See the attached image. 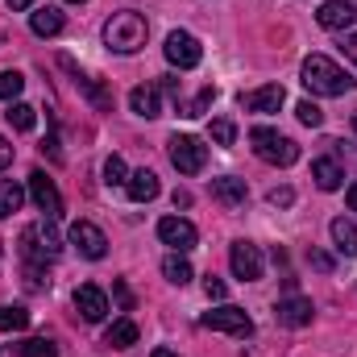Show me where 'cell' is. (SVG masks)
I'll list each match as a JSON object with an SVG mask.
<instances>
[{"instance_id":"12","label":"cell","mask_w":357,"mask_h":357,"mask_svg":"<svg viewBox=\"0 0 357 357\" xmlns=\"http://www.w3.org/2000/svg\"><path fill=\"white\" fill-rule=\"evenodd\" d=\"M158 237H162V245H171V250H178V254L195 250V241H199L195 225L183 220V216H162V220H158Z\"/></svg>"},{"instance_id":"44","label":"cell","mask_w":357,"mask_h":357,"mask_svg":"<svg viewBox=\"0 0 357 357\" xmlns=\"http://www.w3.org/2000/svg\"><path fill=\"white\" fill-rule=\"evenodd\" d=\"M354 129H357V116H354Z\"/></svg>"},{"instance_id":"21","label":"cell","mask_w":357,"mask_h":357,"mask_svg":"<svg viewBox=\"0 0 357 357\" xmlns=\"http://www.w3.org/2000/svg\"><path fill=\"white\" fill-rule=\"evenodd\" d=\"M312 178H316L320 191H337V187L345 183V171H341L337 158H316V162H312Z\"/></svg>"},{"instance_id":"25","label":"cell","mask_w":357,"mask_h":357,"mask_svg":"<svg viewBox=\"0 0 357 357\" xmlns=\"http://www.w3.org/2000/svg\"><path fill=\"white\" fill-rule=\"evenodd\" d=\"M21 204H25V187L13 178H0V216H13Z\"/></svg>"},{"instance_id":"18","label":"cell","mask_w":357,"mask_h":357,"mask_svg":"<svg viewBox=\"0 0 357 357\" xmlns=\"http://www.w3.org/2000/svg\"><path fill=\"white\" fill-rule=\"evenodd\" d=\"M212 195L225 204V208H241L245 199H250V187H245V178H212Z\"/></svg>"},{"instance_id":"8","label":"cell","mask_w":357,"mask_h":357,"mask_svg":"<svg viewBox=\"0 0 357 357\" xmlns=\"http://www.w3.org/2000/svg\"><path fill=\"white\" fill-rule=\"evenodd\" d=\"M29 195H33V204H38V212H42L46 220H59V216H63V195H59L54 178L46 175V171H33V175H29Z\"/></svg>"},{"instance_id":"26","label":"cell","mask_w":357,"mask_h":357,"mask_svg":"<svg viewBox=\"0 0 357 357\" xmlns=\"http://www.w3.org/2000/svg\"><path fill=\"white\" fill-rule=\"evenodd\" d=\"M4 116H8V125H13V129H21V133H29V129L38 125V116H33V108H29V104H21V100H13Z\"/></svg>"},{"instance_id":"6","label":"cell","mask_w":357,"mask_h":357,"mask_svg":"<svg viewBox=\"0 0 357 357\" xmlns=\"http://www.w3.org/2000/svg\"><path fill=\"white\" fill-rule=\"evenodd\" d=\"M167 59L175 63L178 71H191V67H199L204 63V46H199V38L195 33H187V29H175V33H167Z\"/></svg>"},{"instance_id":"38","label":"cell","mask_w":357,"mask_h":357,"mask_svg":"<svg viewBox=\"0 0 357 357\" xmlns=\"http://www.w3.org/2000/svg\"><path fill=\"white\" fill-rule=\"evenodd\" d=\"M8 162H13V146H8V142H4V137H0V171H4V167H8Z\"/></svg>"},{"instance_id":"9","label":"cell","mask_w":357,"mask_h":357,"mask_svg":"<svg viewBox=\"0 0 357 357\" xmlns=\"http://www.w3.org/2000/svg\"><path fill=\"white\" fill-rule=\"evenodd\" d=\"M229 266L241 282H258L262 278V250L254 241H233L229 245Z\"/></svg>"},{"instance_id":"13","label":"cell","mask_w":357,"mask_h":357,"mask_svg":"<svg viewBox=\"0 0 357 357\" xmlns=\"http://www.w3.org/2000/svg\"><path fill=\"white\" fill-rule=\"evenodd\" d=\"M316 21H320L324 29H333V33H345V29L357 25V4L354 0H324V4L316 8Z\"/></svg>"},{"instance_id":"23","label":"cell","mask_w":357,"mask_h":357,"mask_svg":"<svg viewBox=\"0 0 357 357\" xmlns=\"http://www.w3.org/2000/svg\"><path fill=\"white\" fill-rule=\"evenodd\" d=\"M104 345H112V349H133V345H137V324H133V320H112L108 333H104Z\"/></svg>"},{"instance_id":"14","label":"cell","mask_w":357,"mask_h":357,"mask_svg":"<svg viewBox=\"0 0 357 357\" xmlns=\"http://www.w3.org/2000/svg\"><path fill=\"white\" fill-rule=\"evenodd\" d=\"M75 312H79L88 324H100V320L108 316V295H104L96 282H84V287L75 291Z\"/></svg>"},{"instance_id":"10","label":"cell","mask_w":357,"mask_h":357,"mask_svg":"<svg viewBox=\"0 0 357 357\" xmlns=\"http://www.w3.org/2000/svg\"><path fill=\"white\" fill-rule=\"evenodd\" d=\"M67 237H71V245H75L88 262H100V258L108 254V237H104L91 220H75V225L67 229Z\"/></svg>"},{"instance_id":"36","label":"cell","mask_w":357,"mask_h":357,"mask_svg":"<svg viewBox=\"0 0 357 357\" xmlns=\"http://www.w3.org/2000/svg\"><path fill=\"white\" fill-rule=\"evenodd\" d=\"M341 50H345V59H354V63H357V33H345Z\"/></svg>"},{"instance_id":"15","label":"cell","mask_w":357,"mask_h":357,"mask_svg":"<svg viewBox=\"0 0 357 357\" xmlns=\"http://www.w3.org/2000/svg\"><path fill=\"white\" fill-rule=\"evenodd\" d=\"M59 63H63V71H71V79H75V88L84 91V96H88V100L96 104V108H112V91L104 88L100 79H91L88 71H79V67H75L71 59H59Z\"/></svg>"},{"instance_id":"43","label":"cell","mask_w":357,"mask_h":357,"mask_svg":"<svg viewBox=\"0 0 357 357\" xmlns=\"http://www.w3.org/2000/svg\"><path fill=\"white\" fill-rule=\"evenodd\" d=\"M67 4H84V0H67Z\"/></svg>"},{"instance_id":"7","label":"cell","mask_w":357,"mask_h":357,"mask_svg":"<svg viewBox=\"0 0 357 357\" xmlns=\"http://www.w3.org/2000/svg\"><path fill=\"white\" fill-rule=\"evenodd\" d=\"M199 324L216 333H233V337H254V320L245 316V307H212L199 316Z\"/></svg>"},{"instance_id":"39","label":"cell","mask_w":357,"mask_h":357,"mask_svg":"<svg viewBox=\"0 0 357 357\" xmlns=\"http://www.w3.org/2000/svg\"><path fill=\"white\" fill-rule=\"evenodd\" d=\"M116 299H121V307H133V295L125 291V282H116Z\"/></svg>"},{"instance_id":"34","label":"cell","mask_w":357,"mask_h":357,"mask_svg":"<svg viewBox=\"0 0 357 357\" xmlns=\"http://www.w3.org/2000/svg\"><path fill=\"white\" fill-rule=\"evenodd\" d=\"M204 295H208V299H225V295H229V287H225L216 274H208V278H204Z\"/></svg>"},{"instance_id":"33","label":"cell","mask_w":357,"mask_h":357,"mask_svg":"<svg viewBox=\"0 0 357 357\" xmlns=\"http://www.w3.org/2000/svg\"><path fill=\"white\" fill-rule=\"evenodd\" d=\"M295 116H299V121H303L307 129H316V125L324 121V112H320V108H316L312 100H299V104H295Z\"/></svg>"},{"instance_id":"16","label":"cell","mask_w":357,"mask_h":357,"mask_svg":"<svg viewBox=\"0 0 357 357\" xmlns=\"http://www.w3.org/2000/svg\"><path fill=\"white\" fill-rule=\"evenodd\" d=\"M282 100H287L282 84H266V88L241 91V108H245V112H278Z\"/></svg>"},{"instance_id":"4","label":"cell","mask_w":357,"mask_h":357,"mask_svg":"<svg viewBox=\"0 0 357 357\" xmlns=\"http://www.w3.org/2000/svg\"><path fill=\"white\" fill-rule=\"evenodd\" d=\"M250 146H254V154L270 162V167H291V162H299V146L291 142V137H282L278 129H266V125H258V129H250Z\"/></svg>"},{"instance_id":"24","label":"cell","mask_w":357,"mask_h":357,"mask_svg":"<svg viewBox=\"0 0 357 357\" xmlns=\"http://www.w3.org/2000/svg\"><path fill=\"white\" fill-rule=\"evenodd\" d=\"M29 328V312L17 303H0V333H25Z\"/></svg>"},{"instance_id":"19","label":"cell","mask_w":357,"mask_h":357,"mask_svg":"<svg viewBox=\"0 0 357 357\" xmlns=\"http://www.w3.org/2000/svg\"><path fill=\"white\" fill-rule=\"evenodd\" d=\"M29 29H33L38 38H59V33H63V13L50 8V4H46V8H33V13H29Z\"/></svg>"},{"instance_id":"3","label":"cell","mask_w":357,"mask_h":357,"mask_svg":"<svg viewBox=\"0 0 357 357\" xmlns=\"http://www.w3.org/2000/svg\"><path fill=\"white\" fill-rule=\"evenodd\" d=\"M59 254H63V241H59L54 220H38V225H29V229L21 233V258H25V266L46 270Z\"/></svg>"},{"instance_id":"32","label":"cell","mask_w":357,"mask_h":357,"mask_svg":"<svg viewBox=\"0 0 357 357\" xmlns=\"http://www.w3.org/2000/svg\"><path fill=\"white\" fill-rule=\"evenodd\" d=\"M208 133H212V142H216V146H233V137H237V125L220 116V121H212V125H208Z\"/></svg>"},{"instance_id":"35","label":"cell","mask_w":357,"mask_h":357,"mask_svg":"<svg viewBox=\"0 0 357 357\" xmlns=\"http://www.w3.org/2000/svg\"><path fill=\"white\" fill-rule=\"evenodd\" d=\"M270 204H274V208H291V204H295V191H291V187H274V191H270Z\"/></svg>"},{"instance_id":"28","label":"cell","mask_w":357,"mask_h":357,"mask_svg":"<svg viewBox=\"0 0 357 357\" xmlns=\"http://www.w3.org/2000/svg\"><path fill=\"white\" fill-rule=\"evenodd\" d=\"M17 357H59V345L46 341V337H33V341L17 345Z\"/></svg>"},{"instance_id":"37","label":"cell","mask_w":357,"mask_h":357,"mask_svg":"<svg viewBox=\"0 0 357 357\" xmlns=\"http://www.w3.org/2000/svg\"><path fill=\"white\" fill-rule=\"evenodd\" d=\"M307 262H312L316 270H328V266H333V258H328V254H316V250L307 254Z\"/></svg>"},{"instance_id":"5","label":"cell","mask_w":357,"mask_h":357,"mask_svg":"<svg viewBox=\"0 0 357 357\" xmlns=\"http://www.w3.org/2000/svg\"><path fill=\"white\" fill-rule=\"evenodd\" d=\"M171 162H175L178 175H199L204 167H208V146L199 142V137H187V133H175L171 142Z\"/></svg>"},{"instance_id":"22","label":"cell","mask_w":357,"mask_h":357,"mask_svg":"<svg viewBox=\"0 0 357 357\" xmlns=\"http://www.w3.org/2000/svg\"><path fill=\"white\" fill-rule=\"evenodd\" d=\"M328 233H333V245H337V254H345V258H357V225H354V220L337 216V220L328 225Z\"/></svg>"},{"instance_id":"20","label":"cell","mask_w":357,"mask_h":357,"mask_svg":"<svg viewBox=\"0 0 357 357\" xmlns=\"http://www.w3.org/2000/svg\"><path fill=\"white\" fill-rule=\"evenodd\" d=\"M125 191H129L133 204H150V199L158 195V175H154V171H133L129 183H125Z\"/></svg>"},{"instance_id":"29","label":"cell","mask_w":357,"mask_h":357,"mask_svg":"<svg viewBox=\"0 0 357 357\" xmlns=\"http://www.w3.org/2000/svg\"><path fill=\"white\" fill-rule=\"evenodd\" d=\"M104 183H108V187H125V183H129V167H125L121 154H112V158L104 162Z\"/></svg>"},{"instance_id":"30","label":"cell","mask_w":357,"mask_h":357,"mask_svg":"<svg viewBox=\"0 0 357 357\" xmlns=\"http://www.w3.org/2000/svg\"><path fill=\"white\" fill-rule=\"evenodd\" d=\"M212 100H216V88H204L195 100H187V104H178V112L183 116H204L208 108H212Z\"/></svg>"},{"instance_id":"17","label":"cell","mask_w":357,"mask_h":357,"mask_svg":"<svg viewBox=\"0 0 357 357\" xmlns=\"http://www.w3.org/2000/svg\"><path fill=\"white\" fill-rule=\"evenodd\" d=\"M129 108H133L137 116L154 121V116H162V91L154 88V84H142V88L129 91Z\"/></svg>"},{"instance_id":"11","label":"cell","mask_w":357,"mask_h":357,"mask_svg":"<svg viewBox=\"0 0 357 357\" xmlns=\"http://www.w3.org/2000/svg\"><path fill=\"white\" fill-rule=\"evenodd\" d=\"M312 316H316V307H312L307 295H287V299L274 303V320H278L282 328H307Z\"/></svg>"},{"instance_id":"42","label":"cell","mask_w":357,"mask_h":357,"mask_svg":"<svg viewBox=\"0 0 357 357\" xmlns=\"http://www.w3.org/2000/svg\"><path fill=\"white\" fill-rule=\"evenodd\" d=\"M150 357H178V354H175V349H154Z\"/></svg>"},{"instance_id":"41","label":"cell","mask_w":357,"mask_h":357,"mask_svg":"<svg viewBox=\"0 0 357 357\" xmlns=\"http://www.w3.org/2000/svg\"><path fill=\"white\" fill-rule=\"evenodd\" d=\"M345 195H349V208H354V212H357V183H354V187H349V191H345Z\"/></svg>"},{"instance_id":"1","label":"cell","mask_w":357,"mask_h":357,"mask_svg":"<svg viewBox=\"0 0 357 357\" xmlns=\"http://www.w3.org/2000/svg\"><path fill=\"white\" fill-rule=\"evenodd\" d=\"M299 79L312 96H345V91H354V79L324 54H307L303 67H299Z\"/></svg>"},{"instance_id":"40","label":"cell","mask_w":357,"mask_h":357,"mask_svg":"<svg viewBox=\"0 0 357 357\" xmlns=\"http://www.w3.org/2000/svg\"><path fill=\"white\" fill-rule=\"evenodd\" d=\"M8 8H17V13H25V8H33V0H4Z\"/></svg>"},{"instance_id":"2","label":"cell","mask_w":357,"mask_h":357,"mask_svg":"<svg viewBox=\"0 0 357 357\" xmlns=\"http://www.w3.org/2000/svg\"><path fill=\"white\" fill-rule=\"evenodd\" d=\"M146 33H150V25H146V17L133 13V8H121V13H112V17L104 21V42H108V50H116V54H137V50L146 46Z\"/></svg>"},{"instance_id":"31","label":"cell","mask_w":357,"mask_h":357,"mask_svg":"<svg viewBox=\"0 0 357 357\" xmlns=\"http://www.w3.org/2000/svg\"><path fill=\"white\" fill-rule=\"evenodd\" d=\"M21 88H25V75L21 71H0V100H17L21 96Z\"/></svg>"},{"instance_id":"27","label":"cell","mask_w":357,"mask_h":357,"mask_svg":"<svg viewBox=\"0 0 357 357\" xmlns=\"http://www.w3.org/2000/svg\"><path fill=\"white\" fill-rule=\"evenodd\" d=\"M162 274H167V282H175V287H187V282H191V262H187V258H167V262H162Z\"/></svg>"}]
</instances>
